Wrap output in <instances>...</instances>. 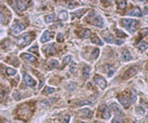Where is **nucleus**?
Masks as SVG:
<instances>
[{
    "label": "nucleus",
    "mask_w": 148,
    "mask_h": 123,
    "mask_svg": "<svg viewBox=\"0 0 148 123\" xmlns=\"http://www.w3.org/2000/svg\"><path fill=\"white\" fill-rule=\"evenodd\" d=\"M79 113L84 116V117H87V118H90L91 116H92V112L88 109V108H85V109H81V110H79Z\"/></svg>",
    "instance_id": "dca6fc26"
},
{
    "label": "nucleus",
    "mask_w": 148,
    "mask_h": 123,
    "mask_svg": "<svg viewBox=\"0 0 148 123\" xmlns=\"http://www.w3.org/2000/svg\"><path fill=\"white\" fill-rule=\"evenodd\" d=\"M121 26L124 27L130 33H134L136 30V26L138 24L137 21L135 20H131V19H122L120 22Z\"/></svg>",
    "instance_id": "f257e3e1"
},
{
    "label": "nucleus",
    "mask_w": 148,
    "mask_h": 123,
    "mask_svg": "<svg viewBox=\"0 0 148 123\" xmlns=\"http://www.w3.org/2000/svg\"><path fill=\"white\" fill-rule=\"evenodd\" d=\"M29 51H35V52H38V45H34L33 47H31Z\"/></svg>",
    "instance_id": "ea45409f"
},
{
    "label": "nucleus",
    "mask_w": 148,
    "mask_h": 123,
    "mask_svg": "<svg viewBox=\"0 0 148 123\" xmlns=\"http://www.w3.org/2000/svg\"><path fill=\"white\" fill-rule=\"evenodd\" d=\"M54 20V15H47V16H46L45 17V22H46V24H48V23H51L52 21Z\"/></svg>",
    "instance_id": "b1692460"
},
{
    "label": "nucleus",
    "mask_w": 148,
    "mask_h": 123,
    "mask_svg": "<svg viewBox=\"0 0 148 123\" xmlns=\"http://www.w3.org/2000/svg\"><path fill=\"white\" fill-rule=\"evenodd\" d=\"M147 4H148V2H147Z\"/></svg>",
    "instance_id": "a18cd8bd"
},
{
    "label": "nucleus",
    "mask_w": 148,
    "mask_h": 123,
    "mask_svg": "<svg viewBox=\"0 0 148 123\" xmlns=\"http://www.w3.org/2000/svg\"><path fill=\"white\" fill-rule=\"evenodd\" d=\"M57 40L58 42H62L63 40V35L62 34H58L57 35Z\"/></svg>",
    "instance_id": "58836bf2"
},
{
    "label": "nucleus",
    "mask_w": 148,
    "mask_h": 123,
    "mask_svg": "<svg viewBox=\"0 0 148 123\" xmlns=\"http://www.w3.org/2000/svg\"><path fill=\"white\" fill-rule=\"evenodd\" d=\"M105 40H106L107 43H109V44H113V43H115L114 35H112V34H109V35H105Z\"/></svg>",
    "instance_id": "5701e85b"
},
{
    "label": "nucleus",
    "mask_w": 148,
    "mask_h": 123,
    "mask_svg": "<svg viewBox=\"0 0 148 123\" xmlns=\"http://www.w3.org/2000/svg\"><path fill=\"white\" fill-rule=\"evenodd\" d=\"M82 74L85 78H88L89 75H90V67L88 65H85L83 67V71H82Z\"/></svg>",
    "instance_id": "412c9836"
},
{
    "label": "nucleus",
    "mask_w": 148,
    "mask_h": 123,
    "mask_svg": "<svg viewBox=\"0 0 148 123\" xmlns=\"http://www.w3.org/2000/svg\"><path fill=\"white\" fill-rule=\"evenodd\" d=\"M71 59H72V57H71L70 55H67V56H65L64 59H63V65H66V64H68L69 62L71 61Z\"/></svg>",
    "instance_id": "c756f323"
},
{
    "label": "nucleus",
    "mask_w": 148,
    "mask_h": 123,
    "mask_svg": "<svg viewBox=\"0 0 148 123\" xmlns=\"http://www.w3.org/2000/svg\"><path fill=\"white\" fill-rule=\"evenodd\" d=\"M113 123H123V119H122V117H121V116L119 114V115H117V116L114 118Z\"/></svg>",
    "instance_id": "a878e982"
},
{
    "label": "nucleus",
    "mask_w": 148,
    "mask_h": 123,
    "mask_svg": "<svg viewBox=\"0 0 148 123\" xmlns=\"http://www.w3.org/2000/svg\"><path fill=\"white\" fill-rule=\"evenodd\" d=\"M24 29H25V28H24V26H23L21 23L15 22V23L13 24V29H12V31H13V33H14L15 35H18V34H20Z\"/></svg>",
    "instance_id": "0eeeda50"
},
{
    "label": "nucleus",
    "mask_w": 148,
    "mask_h": 123,
    "mask_svg": "<svg viewBox=\"0 0 148 123\" xmlns=\"http://www.w3.org/2000/svg\"><path fill=\"white\" fill-rule=\"evenodd\" d=\"M67 18H68V13H67L65 10H62V11L59 12V14H58V19H59V20H61V21H66Z\"/></svg>",
    "instance_id": "a211bd4d"
},
{
    "label": "nucleus",
    "mask_w": 148,
    "mask_h": 123,
    "mask_svg": "<svg viewBox=\"0 0 148 123\" xmlns=\"http://www.w3.org/2000/svg\"><path fill=\"white\" fill-rule=\"evenodd\" d=\"M44 50H45V53L46 54H52V53L56 51V44H49L46 45L44 47Z\"/></svg>",
    "instance_id": "f8f14e48"
},
{
    "label": "nucleus",
    "mask_w": 148,
    "mask_h": 123,
    "mask_svg": "<svg viewBox=\"0 0 148 123\" xmlns=\"http://www.w3.org/2000/svg\"><path fill=\"white\" fill-rule=\"evenodd\" d=\"M6 73H7V75H9V76H14V75L17 74V71L14 70V69H11V68H7V69H6Z\"/></svg>",
    "instance_id": "cd10ccee"
},
{
    "label": "nucleus",
    "mask_w": 148,
    "mask_h": 123,
    "mask_svg": "<svg viewBox=\"0 0 148 123\" xmlns=\"http://www.w3.org/2000/svg\"><path fill=\"white\" fill-rule=\"evenodd\" d=\"M5 23H7L6 17L4 15V13L2 11H0V24H5Z\"/></svg>",
    "instance_id": "bb28decb"
},
{
    "label": "nucleus",
    "mask_w": 148,
    "mask_h": 123,
    "mask_svg": "<svg viewBox=\"0 0 148 123\" xmlns=\"http://www.w3.org/2000/svg\"><path fill=\"white\" fill-rule=\"evenodd\" d=\"M112 107H113V108H114V110H115V111H116V112H117V111H118V113H119V114H120V108H119V107H118V106H117V105H116V104H112Z\"/></svg>",
    "instance_id": "4c0bfd02"
},
{
    "label": "nucleus",
    "mask_w": 148,
    "mask_h": 123,
    "mask_svg": "<svg viewBox=\"0 0 148 123\" xmlns=\"http://www.w3.org/2000/svg\"><path fill=\"white\" fill-rule=\"evenodd\" d=\"M137 47H138L140 50H142V51H143V50H146L148 48V44L146 42H144V40H141V42L137 44Z\"/></svg>",
    "instance_id": "aec40b11"
},
{
    "label": "nucleus",
    "mask_w": 148,
    "mask_h": 123,
    "mask_svg": "<svg viewBox=\"0 0 148 123\" xmlns=\"http://www.w3.org/2000/svg\"><path fill=\"white\" fill-rule=\"evenodd\" d=\"M92 104V101H90V100H82V101H78V102H76V106H86V105H91Z\"/></svg>",
    "instance_id": "c85d7f7f"
},
{
    "label": "nucleus",
    "mask_w": 148,
    "mask_h": 123,
    "mask_svg": "<svg viewBox=\"0 0 148 123\" xmlns=\"http://www.w3.org/2000/svg\"><path fill=\"white\" fill-rule=\"evenodd\" d=\"M24 83H25V85L26 86H28V87H35L36 86V81L33 79L29 74H24Z\"/></svg>",
    "instance_id": "39448f33"
},
{
    "label": "nucleus",
    "mask_w": 148,
    "mask_h": 123,
    "mask_svg": "<svg viewBox=\"0 0 148 123\" xmlns=\"http://www.w3.org/2000/svg\"><path fill=\"white\" fill-rule=\"evenodd\" d=\"M83 14H84V10H78V11H76L75 13H73V14H72V18H73V19L75 17L79 18V17H81Z\"/></svg>",
    "instance_id": "393cba45"
},
{
    "label": "nucleus",
    "mask_w": 148,
    "mask_h": 123,
    "mask_svg": "<svg viewBox=\"0 0 148 123\" xmlns=\"http://www.w3.org/2000/svg\"><path fill=\"white\" fill-rule=\"evenodd\" d=\"M147 123H148V118H147Z\"/></svg>",
    "instance_id": "c03bdc74"
},
{
    "label": "nucleus",
    "mask_w": 148,
    "mask_h": 123,
    "mask_svg": "<svg viewBox=\"0 0 148 123\" xmlns=\"http://www.w3.org/2000/svg\"><path fill=\"white\" fill-rule=\"evenodd\" d=\"M93 52H94V54H92V58L93 59H96L98 57V55H99V49L98 48H95Z\"/></svg>",
    "instance_id": "72a5a7b5"
},
{
    "label": "nucleus",
    "mask_w": 148,
    "mask_h": 123,
    "mask_svg": "<svg viewBox=\"0 0 148 123\" xmlns=\"http://www.w3.org/2000/svg\"><path fill=\"white\" fill-rule=\"evenodd\" d=\"M144 14H145V15H148V8L147 7L144 9Z\"/></svg>",
    "instance_id": "37998d69"
},
{
    "label": "nucleus",
    "mask_w": 148,
    "mask_h": 123,
    "mask_svg": "<svg viewBox=\"0 0 148 123\" xmlns=\"http://www.w3.org/2000/svg\"><path fill=\"white\" fill-rule=\"evenodd\" d=\"M115 43H116V44H118V45H121V44H123V42L121 39H117Z\"/></svg>",
    "instance_id": "a19ab883"
},
{
    "label": "nucleus",
    "mask_w": 148,
    "mask_h": 123,
    "mask_svg": "<svg viewBox=\"0 0 148 123\" xmlns=\"http://www.w3.org/2000/svg\"><path fill=\"white\" fill-rule=\"evenodd\" d=\"M54 91H56L54 88H49V87H46L45 88V92H46V94H52Z\"/></svg>",
    "instance_id": "2f4dec72"
},
{
    "label": "nucleus",
    "mask_w": 148,
    "mask_h": 123,
    "mask_svg": "<svg viewBox=\"0 0 148 123\" xmlns=\"http://www.w3.org/2000/svg\"><path fill=\"white\" fill-rule=\"evenodd\" d=\"M115 71H116V68H115V67H113L111 65H106V72H107V74H108L109 77H112V76L114 75Z\"/></svg>",
    "instance_id": "f3484780"
},
{
    "label": "nucleus",
    "mask_w": 148,
    "mask_h": 123,
    "mask_svg": "<svg viewBox=\"0 0 148 123\" xmlns=\"http://www.w3.org/2000/svg\"><path fill=\"white\" fill-rule=\"evenodd\" d=\"M49 65L51 67H57L58 66V61L56 60V59H53V60H51V61L49 62Z\"/></svg>",
    "instance_id": "c9c22d12"
},
{
    "label": "nucleus",
    "mask_w": 148,
    "mask_h": 123,
    "mask_svg": "<svg viewBox=\"0 0 148 123\" xmlns=\"http://www.w3.org/2000/svg\"><path fill=\"white\" fill-rule=\"evenodd\" d=\"M92 43H93V44H98V45H101V46H102L103 44H103L102 40L99 38V36H98V35H95L92 37Z\"/></svg>",
    "instance_id": "4be33fe9"
},
{
    "label": "nucleus",
    "mask_w": 148,
    "mask_h": 123,
    "mask_svg": "<svg viewBox=\"0 0 148 123\" xmlns=\"http://www.w3.org/2000/svg\"><path fill=\"white\" fill-rule=\"evenodd\" d=\"M32 40H33V35H31L28 33V34H24V35H21L20 37H18L17 44H18V45H20V46L24 47V46L28 45Z\"/></svg>",
    "instance_id": "f03ea898"
},
{
    "label": "nucleus",
    "mask_w": 148,
    "mask_h": 123,
    "mask_svg": "<svg viewBox=\"0 0 148 123\" xmlns=\"http://www.w3.org/2000/svg\"><path fill=\"white\" fill-rule=\"evenodd\" d=\"M92 24L94 26L102 28V27H104V20H103V18L101 16H96V17L93 19Z\"/></svg>",
    "instance_id": "9d476101"
},
{
    "label": "nucleus",
    "mask_w": 148,
    "mask_h": 123,
    "mask_svg": "<svg viewBox=\"0 0 148 123\" xmlns=\"http://www.w3.org/2000/svg\"><path fill=\"white\" fill-rule=\"evenodd\" d=\"M116 33H117V35H119V36H120V37H126V35H125L123 32L120 31V30H117V31H116Z\"/></svg>",
    "instance_id": "f704fd0d"
},
{
    "label": "nucleus",
    "mask_w": 148,
    "mask_h": 123,
    "mask_svg": "<svg viewBox=\"0 0 148 123\" xmlns=\"http://www.w3.org/2000/svg\"><path fill=\"white\" fill-rule=\"evenodd\" d=\"M70 72H71V73H75V65H72V66L70 67Z\"/></svg>",
    "instance_id": "79ce46f5"
},
{
    "label": "nucleus",
    "mask_w": 148,
    "mask_h": 123,
    "mask_svg": "<svg viewBox=\"0 0 148 123\" xmlns=\"http://www.w3.org/2000/svg\"><path fill=\"white\" fill-rule=\"evenodd\" d=\"M118 4H119V7H120V9H122L125 7L126 2H125V1H118Z\"/></svg>",
    "instance_id": "e433bc0d"
},
{
    "label": "nucleus",
    "mask_w": 148,
    "mask_h": 123,
    "mask_svg": "<svg viewBox=\"0 0 148 123\" xmlns=\"http://www.w3.org/2000/svg\"><path fill=\"white\" fill-rule=\"evenodd\" d=\"M126 14L128 16H134V17H140V16H142V12H141L140 8H138V7H134L132 10L128 11Z\"/></svg>",
    "instance_id": "1a4fd4ad"
},
{
    "label": "nucleus",
    "mask_w": 148,
    "mask_h": 123,
    "mask_svg": "<svg viewBox=\"0 0 148 123\" xmlns=\"http://www.w3.org/2000/svg\"><path fill=\"white\" fill-rule=\"evenodd\" d=\"M101 112H102L103 118H105V119H109L111 117V111H110V109H109L108 106H103L101 107Z\"/></svg>",
    "instance_id": "9b49d317"
},
{
    "label": "nucleus",
    "mask_w": 148,
    "mask_h": 123,
    "mask_svg": "<svg viewBox=\"0 0 148 123\" xmlns=\"http://www.w3.org/2000/svg\"><path fill=\"white\" fill-rule=\"evenodd\" d=\"M16 6H17L18 11H23L26 9V4L24 1H16Z\"/></svg>",
    "instance_id": "6ab92c4d"
},
{
    "label": "nucleus",
    "mask_w": 148,
    "mask_h": 123,
    "mask_svg": "<svg viewBox=\"0 0 148 123\" xmlns=\"http://www.w3.org/2000/svg\"><path fill=\"white\" fill-rule=\"evenodd\" d=\"M119 101H120V104L123 106V107H125V108H127L130 104V99L128 98V97H127V96H124V95H120V96H119Z\"/></svg>",
    "instance_id": "423d86ee"
},
{
    "label": "nucleus",
    "mask_w": 148,
    "mask_h": 123,
    "mask_svg": "<svg viewBox=\"0 0 148 123\" xmlns=\"http://www.w3.org/2000/svg\"><path fill=\"white\" fill-rule=\"evenodd\" d=\"M21 57H22L23 59H25L26 61H29V62L36 61V57H35L34 55L30 54V53H22V54H21Z\"/></svg>",
    "instance_id": "ddd939ff"
},
{
    "label": "nucleus",
    "mask_w": 148,
    "mask_h": 123,
    "mask_svg": "<svg viewBox=\"0 0 148 123\" xmlns=\"http://www.w3.org/2000/svg\"><path fill=\"white\" fill-rule=\"evenodd\" d=\"M120 58L123 61H130V60L132 59V56H131V54H130V52L127 49H123L120 53Z\"/></svg>",
    "instance_id": "6e6552de"
},
{
    "label": "nucleus",
    "mask_w": 148,
    "mask_h": 123,
    "mask_svg": "<svg viewBox=\"0 0 148 123\" xmlns=\"http://www.w3.org/2000/svg\"><path fill=\"white\" fill-rule=\"evenodd\" d=\"M69 119H70V116L68 114H66L63 116V118H62V120H61V123H68L69 122Z\"/></svg>",
    "instance_id": "473e14b6"
},
{
    "label": "nucleus",
    "mask_w": 148,
    "mask_h": 123,
    "mask_svg": "<svg viewBox=\"0 0 148 123\" xmlns=\"http://www.w3.org/2000/svg\"><path fill=\"white\" fill-rule=\"evenodd\" d=\"M137 72H138V68H137V66H131V67H130L127 70L123 73L122 78L125 79V80L130 79V77H132L133 75H135Z\"/></svg>",
    "instance_id": "7ed1b4c3"
},
{
    "label": "nucleus",
    "mask_w": 148,
    "mask_h": 123,
    "mask_svg": "<svg viewBox=\"0 0 148 123\" xmlns=\"http://www.w3.org/2000/svg\"><path fill=\"white\" fill-rule=\"evenodd\" d=\"M130 102H134L135 101V99H136V93H135V91H132L131 92V97H130Z\"/></svg>",
    "instance_id": "7c9ffc66"
},
{
    "label": "nucleus",
    "mask_w": 148,
    "mask_h": 123,
    "mask_svg": "<svg viewBox=\"0 0 148 123\" xmlns=\"http://www.w3.org/2000/svg\"><path fill=\"white\" fill-rule=\"evenodd\" d=\"M79 36L80 37H89L91 35V32L88 30V29H83L82 31L79 32Z\"/></svg>",
    "instance_id": "2eb2a0df"
},
{
    "label": "nucleus",
    "mask_w": 148,
    "mask_h": 123,
    "mask_svg": "<svg viewBox=\"0 0 148 123\" xmlns=\"http://www.w3.org/2000/svg\"><path fill=\"white\" fill-rule=\"evenodd\" d=\"M51 37H52V36H51V34H50L48 31H46V32H44L43 35L41 36V42H42V43H46V42L50 40Z\"/></svg>",
    "instance_id": "4468645a"
},
{
    "label": "nucleus",
    "mask_w": 148,
    "mask_h": 123,
    "mask_svg": "<svg viewBox=\"0 0 148 123\" xmlns=\"http://www.w3.org/2000/svg\"><path fill=\"white\" fill-rule=\"evenodd\" d=\"M94 81H95V83L102 89V90H104V89L107 87V82H106L105 78L102 77L101 75H96L94 77Z\"/></svg>",
    "instance_id": "20e7f679"
}]
</instances>
